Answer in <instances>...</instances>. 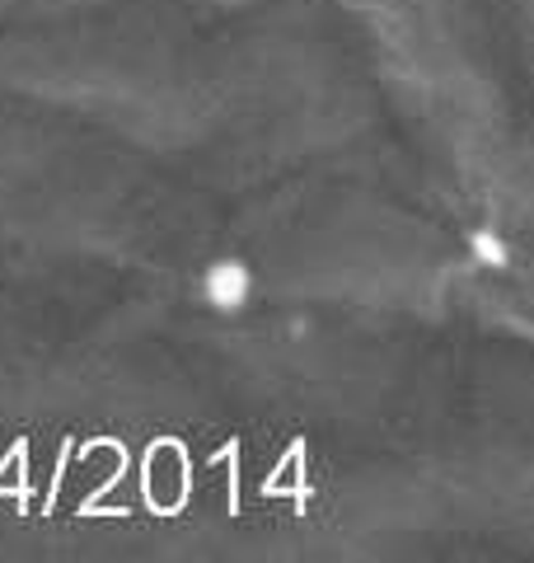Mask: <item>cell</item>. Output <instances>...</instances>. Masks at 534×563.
<instances>
[{
  "mask_svg": "<svg viewBox=\"0 0 534 563\" xmlns=\"http://www.w3.org/2000/svg\"><path fill=\"white\" fill-rule=\"evenodd\" d=\"M465 250H469V263H474L478 273H511L515 268L511 240L502 231H492V225H478V231H469Z\"/></svg>",
  "mask_w": 534,
  "mask_h": 563,
  "instance_id": "obj_1",
  "label": "cell"
}]
</instances>
